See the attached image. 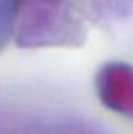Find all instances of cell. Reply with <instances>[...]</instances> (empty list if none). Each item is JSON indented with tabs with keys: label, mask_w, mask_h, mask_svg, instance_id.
I'll return each instance as SVG.
<instances>
[{
	"label": "cell",
	"mask_w": 133,
	"mask_h": 134,
	"mask_svg": "<svg viewBox=\"0 0 133 134\" xmlns=\"http://www.w3.org/2000/svg\"><path fill=\"white\" fill-rule=\"evenodd\" d=\"M97 92L106 108L133 117V67L122 63L105 66L97 76Z\"/></svg>",
	"instance_id": "1"
},
{
	"label": "cell",
	"mask_w": 133,
	"mask_h": 134,
	"mask_svg": "<svg viewBox=\"0 0 133 134\" xmlns=\"http://www.w3.org/2000/svg\"><path fill=\"white\" fill-rule=\"evenodd\" d=\"M21 2H22V0H21Z\"/></svg>",
	"instance_id": "2"
}]
</instances>
